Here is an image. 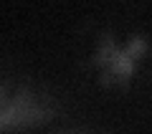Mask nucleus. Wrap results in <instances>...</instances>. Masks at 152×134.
Listing matches in <instances>:
<instances>
[{
    "label": "nucleus",
    "instance_id": "nucleus-2",
    "mask_svg": "<svg viewBox=\"0 0 152 134\" xmlns=\"http://www.w3.org/2000/svg\"><path fill=\"white\" fill-rule=\"evenodd\" d=\"M107 71L112 79H119V81H129L132 76H134V61L129 58V56L124 53V51H117L114 53V58H112V63L107 66ZM109 76H104V84L109 81Z\"/></svg>",
    "mask_w": 152,
    "mask_h": 134
},
{
    "label": "nucleus",
    "instance_id": "nucleus-4",
    "mask_svg": "<svg viewBox=\"0 0 152 134\" xmlns=\"http://www.w3.org/2000/svg\"><path fill=\"white\" fill-rule=\"evenodd\" d=\"M145 48H147V43H145V38H132L129 43H127V48H124V53L129 56L132 61H137L142 53H145Z\"/></svg>",
    "mask_w": 152,
    "mask_h": 134
},
{
    "label": "nucleus",
    "instance_id": "nucleus-1",
    "mask_svg": "<svg viewBox=\"0 0 152 134\" xmlns=\"http://www.w3.org/2000/svg\"><path fill=\"white\" fill-rule=\"evenodd\" d=\"M43 119H48V111L28 99L26 91H20V96L10 104L8 109L0 111V129H20V127H33L41 124Z\"/></svg>",
    "mask_w": 152,
    "mask_h": 134
},
{
    "label": "nucleus",
    "instance_id": "nucleus-3",
    "mask_svg": "<svg viewBox=\"0 0 152 134\" xmlns=\"http://www.w3.org/2000/svg\"><path fill=\"white\" fill-rule=\"evenodd\" d=\"M117 43H114V38L109 36H104V41H102V46H99V51H96V58H94V63L99 66V68H107L109 63H112V58H114V53H117Z\"/></svg>",
    "mask_w": 152,
    "mask_h": 134
}]
</instances>
